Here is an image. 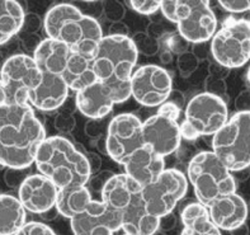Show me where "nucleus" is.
Here are the masks:
<instances>
[{
  "label": "nucleus",
  "mask_w": 250,
  "mask_h": 235,
  "mask_svg": "<svg viewBox=\"0 0 250 235\" xmlns=\"http://www.w3.org/2000/svg\"><path fill=\"white\" fill-rule=\"evenodd\" d=\"M46 139L41 121L29 103L0 107V165L27 169L35 163L36 154Z\"/></svg>",
  "instance_id": "nucleus-1"
},
{
  "label": "nucleus",
  "mask_w": 250,
  "mask_h": 235,
  "mask_svg": "<svg viewBox=\"0 0 250 235\" xmlns=\"http://www.w3.org/2000/svg\"><path fill=\"white\" fill-rule=\"evenodd\" d=\"M139 51L130 36L108 35L102 38L93 56L97 79L109 88L114 103L131 97V76L137 64Z\"/></svg>",
  "instance_id": "nucleus-2"
},
{
  "label": "nucleus",
  "mask_w": 250,
  "mask_h": 235,
  "mask_svg": "<svg viewBox=\"0 0 250 235\" xmlns=\"http://www.w3.org/2000/svg\"><path fill=\"white\" fill-rule=\"evenodd\" d=\"M43 27L47 38L62 42L73 52L92 59L104 37L97 19L69 3H59L50 8L44 16Z\"/></svg>",
  "instance_id": "nucleus-3"
},
{
  "label": "nucleus",
  "mask_w": 250,
  "mask_h": 235,
  "mask_svg": "<svg viewBox=\"0 0 250 235\" xmlns=\"http://www.w3.org/2000/svg\"><path fill=\"white\" fill-rule=\"evenodd\" d=\"M35 164L59 190L86 186L92 177L85 154L63 136L46 137L38 148Z\"/></svg>",
  "instance_id": "nucleus-4"
},
{
  "label": "nucleus",
  "mask_w": 250,
  "mask_h": 235,
  "mask_svg": "<svg viewBox=\"0 0 250 235\" xmlns=\"http://www.w3.org/2000/svg\"><path fill=\"white\" fill-rule=\"evenodd\" d=\"M188 179L198 202L208 207L216 200L236 192V182L213 151H202L188 164Z\"/></svg>",
  "instance_id": "nucleus-5"
},
{
  "label": "nucleus",
  "mask_w": 250,
  "mask_h": 235,
  "mask_svg": "<svg viewBox=\"0 0 250 235\" xmlns=\"http://www.w3.org/2000/svg\"><path fill=\"white\" fill-rule=\"evenodd\" d=\"M162 13L189 43H206L216 33L217 18L209 0H163Z\"/></svg>",
  "instance_id": "nucleus-6"
},
{
  "label": "nucleus",
  "mask_w": 250,
  "mask_h": 235,
  "mask_svg": "<svg viewBox=\"0 0 250 235\" xmlns=\"http://www.w3.org/2000/svg\"><path fill=\"white\" fill-rule=\"evenodd\" d=\"M212 151L230 171L250 167V111L235 113L213 135Z\"/></svg>",
  "instance_id": "nucleus-7"
},
{
  "label": "nucleus",
  "mask_w": 250,
  "mask_h": 235,
  "mask_svg": "<svg viewBox=\"0 0 250 235\" xmlns=\"http://www.w3.org/2000/svg\"><path fill=\"white\" fill-rule=\"evenodd\" d=\"M229 121L226 102L211 93H200L188 102L181 124L182 139L196 140L215 135Z\"/></svg>",
  "instance_id": "nucleus-8"
},
{
  "label": "nucleus",
  "mask_w": 250,
  "mask_h": 235,
  "mask_svg": "<svg viewBox=\"0 0 250 235\" xmlns=\"http://www.w3.org/2000/svg\"><path fill=\"white\" fill-rule=\"evenodd\" d=\"M213 59L225 69H236L250 60V21L226 19L211 38Z\"/></svg>",
  "instance_id": "nucleus-9"
},
{
  "label": "nucleus",
  "mask_w": 250,
  "mask_h": 235,
  "mask_svg": "<svg viewBox=\"0 0 250 235\" xmlns=\"http://www.w3.org/2000/svg\"><path fill=\"white\" fill-rule=\"evenodd\" d=\"M8 105L29 103V94L42 82V73L33 56L16 54L8 57L0 69Z\"/></svg>",
  "instance_id": "nucleus-10"
},
{
  "label": "nucleus",
  "mask_w": 250,
  "mask_h": 235,
  "mask_svg": "<svg viewBox=\"0 0 250 235\" xmlns=\"http://www.w3.org/2000/svg\"><path fill=\"white\" fill-rule=\"evenodd\" d=\"M143 146V122L137 116L121 113L112 118L105 135V152L112 160L124 165L131 154Z\"/></svg>",
  "instance_id": "nucleus-11"
},
{
  "label": "nucleus",
  "mask_w": 250,
  "mask_h": 235,
  "mask_svg": "<svg viewBox=\"0 0 250 235\" xmlns=\"http://www.w3.org/2000/svg\"><path fill=\"white\" fill-rule=\"evenodd\" d=\"M188 181L178 169H165L155 182L143 187L147 210L156 217L173 213L177 203L186 196Z\"/></svg>",
  "instance_id": "nucleus-12"
},
{
  "label": "nucleus",
  "mask_w": 250,
  "mask_h": 235,
  "mask_svg": "<svg viewBox=\"0 0 250 235\" xmlns=\"http://www.w3.org/2000/svg\"><path fill=\"white\" fill-rule=\"evenodd\" d=\"M173 90V79L164 67L147 64L140 66L131 76V95L141 106L159 107Z\"/></svg>",
  "instance_id": "nucleus-13"
},
{
  "label": "nucleus",
  "mask_w": 250,
  "mask_h": 235,
  "mask_svg": "<svg viewBox=\"0 0 250 235\" xmlns=\"http://www.w3.org/2000/svg\"><path fill=\"white\" fill-rule=\"evenodd\" d=\"M70 226L74 235H113L122 229V219L103 201L92 200L84 211L70 219Z\"/></svg>",
  "instance_id": "nucleus-14"
},
{
  "label": "nucleus",
  "mask_w": 250,
  "mask_h": 235,
  "mask_svg": "<svg viewBox=\"0 0 250 235\" xmlns=\"http://www.w3.org/2000/svg\"><path fill=\"white\" fill-rule=\"evenodd\" d=\"M143 139L144 145L165 158L181 146V125L156 113L143 122Z\"/></svg>",
  "instance_id": "nucleus-15"
},
{
  "label": "nucleus",
  "mask_w": 250,
  "mask_h": 235,
  "mask_svg": "<svg viewBox=\"0 0 250 235\" xmlns=\"http://www.w3.org/2000/svg\"><path fill=\"white\" fill-rule=\"evenodd\" d=\"M59 188L43 174H32L19 186L18 198L23 207L32 214H46L56 206Z\"/></svg>",
  "instance_id": "nucleus-16"
},
{
  "label": "nucleus",
  "mask_w": 250,
  "mask_h": 235,
  "mask_svg": "<svg viewBox=\"0 0 250 235\" xmlns=\"http://www.w3.org/2000/svg\"><path fill=\"white\" fill-rule=\"evenodd\" d=\"M207 209L211 221L220 230L234 232L247 221L248 205L244 198L236 192L216 200Z\"/></svg>",
  "instance_id": "nucleus-17"
},
{
  "label": "nucleus",
  "mask_w": 250,
  "mask_h": 235,
  "mask_svg": "<svg viewBox=\"0 0 250 235\" xmlns=\"http://www.w3.org/2000/svg\"><path fill=\"white\" fill-rule=\"evenodd\" d=\"M75 105L83 116L90 120H101L111 113L116 103L109 88L97 80L92 85L76 92Z\"/></svg>",
  "instance_id": "nucleus-18"
},
{
  "label": "nucleus",
  "mask_w": 250,
  "mask_h": 235,
  "mask_svg": "<svg viewBox=\"0 0 250 235\" xmlns=\"http://www.w3.org/2000/svg\"><path fill=\"white\" fill-rule=\"evenodd\" d=\"M124 165L126 174L133 178L143 187L155 182L165 171L164 158L158 155L147 146H143L133 151Z\"/></svg>",
  "instance_id": "nucleus-19"
},
{
  "label": "nucleus",
  "mask_w": 250,
  "mask_h": 235,
  "mask_svg": "<svg viewBox=\"0 0 250 235\" xmlns=\"http://www.w3.org/2000/svg\"><path fill=\"white\" fill-rule=\"evenodd\" d=\"M69 90L62 76L42 73L41 84L29 94V105L40 111H55L65 103Z\"/></svg>",
  "instance_id": "nucleus-20"
},
{
  "label": "nucleus",
  "mask_w": 250,
  "mask_h": 235,
  "mask_svg": "<svg viewBox=\"0 0 250 235\" xmlns=\"http://www.w3.org/2000/svg\"><path fill=\"white\" fill-rule=\"evenodd\" d=\"M143 192V186L126 173L114 174L102 190V201L112 210L122 213L131 201Z\"/></svg>",
  "instance_id": "nucleus-21"
},
{
  "label": "nucleus",
  "mask_w": 250,
  "mask_h": 235,
  "mask_svg": "<svg viewBox=\"0 0 250 235\" xmlns=\"http://www.w3.org/2000/svg\"><path fill=\"white\" fill-rule=\"evenodd\" d=\"M71 54L73 51L65 43L52 38H46L42 40L33 52V59L41 73L63 76Z\"/></svg>",
  "instance_id": "nucleus-22"
},
{
  "label": "nucleus",
  "mask_w": 250,
  "mask_h": 235,
  "mask_svg": "<svg viewBox=\"0 0 250 235\" xmlns=\"http://www.w3.org/2000/svg\"><path fill=\"white\" fill-rule=\"evenodd\" d=\"M181 235H221V230L211 221L208 209L200 202L189 203L182 210Z\"/></svg>",
  "instance_id": "nucleus-23"
},
{
  "label": "nucleus",
  "mask_w": 250,
  "mask_h": 235,
  "mask_svg": "<svg viewBox=\"0 0 250 235\" xmlns=\"http://www.w3.org/2000/svg\"><path fill=\"white\" fill-rule=\"evenodd\" d=\"M62 78L69 89L75 92L92 85L93 83L98 80L93 69L92 57L73 52Z\"/></svg>",
  "instance_id": "nucleus-24"
},
{
  "label": "nucleus",
  "mask_w": 250,
  "mask_h": 235,
  "mask_svg": "<svg viewBox=\"0 0 250 235\" xmlns=\"http://www.w3.org/2000/svg\"><path fill=\"white\" fill-rule=\"evenodd\" d=\"M27 224V210L18 197L0 194V235H16Z\"/></svg>",
  "instance_id": "nucleus-25"
},
{
  "label": "nucleus",
  "mask_w": 250,
  "mask_h": 235,
  "mask_svg": "<svg viewBox=\"0 0 250 235\" xmlns=\"http://www.w3.org/2000/svg\"><path fill=\"white\" fill-rule=\"evenodd\" d=\"M24 17V8L18 0H0V46L21 32Z\"/></svg>",
  "instance_id": "nucleus-26"
},
{
  "label": "nucleus",
  "mask_w": 250,
  "mask_h": 235,
  "mask_svg": "<svg viewBox=\"0 0 250 235\" xmlns=\"http://www.w3.org/2000/svg\"><path fill=\"white\" fill-rule=\"evenodd\" d=\"M92 200L90 191L85 186L59 190L55 209L63 217L71 219L75 215L84 211L89 203L92 202Z\"/></svg>",
  "instance_id": "nucleus-27"
},
{
  "label": "nucleus",
  "mask_w": 250,
  "mask_h": 235,
  "mask_svg": "<svg viewBox=\"0 0 250 235\" xmlns=\"http://www.w3.org/2000/svg\"><path fill=\"white\" fill-rule=\"evenodd\" d=\"M131 38H132L137 51L141 52L143 55H146V56H154L160 50V42H159V40L151 37L149 33L137 32Z\"/></svg>",
  "instance_id": "nucleus-28"
},
{
  "label": "nucleus",
  "mask_w": 250,
  "mask_h": 235,
  "mask_svg": "<svg viewBox=\"0 0 250 235\" xmlns=\"http://www.w3.org/2000/svg\"><path fill=\"white\" fill-rule=\"evenodd\" d=\"M102 8H103L105 18L112 23L122 22V19L125 18V14H126L125 6L122 5L120 0H103Z\"/></svg>",
  "instance_id": "nucleus-29"
},
{
  "label": "nucleus",
  "mask_w": 250,
  "mask_h": 235,
  "mask_svg": "<svg viewBox=\"0 0 250 235\" xmlns=\"http://www.w3.org/2000/svg\"><path fill=\"white\" fill-rule=\"evenodd\" d=\"M162 1L163 0H128V5L139 14L151 16L162 9Z\"/></svg>",
  "instance_id": "nucleus-30"
},
{
  "label": "nucleus",
  "mask_w": 250,
  "mask_h": 235,
  "mask_svg": "<svg viewBox=\"0 0 250 235\" xmlns=\"http://www.w3.org/2000/svg\"><path fill=\"white\" fill-rule=\"evenodd\" d=\"M198 57L193 54V52H184V54L178 56V67L179 71L183 76H189L194 73L198 67Z\"/></svg>",
  "instance_id": "nucleus-31"
},
{
  "label": "nucleus",
  "mask_w": 250,
  "mask_h": 235,
  "mask_svg": "<svg viewBox=\"0 0 250 235\" xmlns=\"http://www.w3.org/2000/svg\"><path fill=\"white\" fill-rule=\"evenodd\" d=\"M165 37H167V42H165L167 43V50L170 51L171 54L182 55L184 52H187L189 42L186 38L182 37L179 33H175V35L167 33Z\"/></svg>",
  "instance_id": "nucleus-32"
},
{
  "label": "nucleus",
  "mask_w": 250,
  "mask_h": 235,
  "mask_svg": "<svg viewBox=\"0 0 250 235\" xmlns=\"http://www.w3.org/2000/svg\"><path fill=\"white\" fill-rule=\"evenodd\" d=\"M16 235H56V233L43 222L31 221L27 222Z\"/></svg>",
  "instance_id": "nucleus-33"
},
{
  "label": "nucleus",
  "mask_w": 250,
  "mask_h": 235,
  "mask_svg": "<svg viewBox=\"0 0 250 235\" xmlns=\"http://www.w3.org/2000/svg\"><path fill=\"white\" fill-rule=\"evenodd\" d=\"M220 5L230 13L250 12V0H217Z\"/></svg>",
  "instance_id": "nucleus-34"
},
{
  "label": "nucleus",
  "mask_w": 250,
  "mask_h": 235,
  "mask_svg": "<svg viewBox=\"0 0 250 235\" xmlns=\"http://www.w3.org/2000/svg\"><path fill=\"white\" fill-rule=\"evenodd\" d=\"M181 113H182V108L170 101H165L163 105L159 106L158 114L164 116V117L167 118H170V120L178 121L179 120V117H181Z\"/></svg>",
  "instance_id": "nucleus-35"
},
{
  "label": "nucleus",
  "mask_w": 250,
  "mask_h": 235,
  "mask_svg": "<svg viewBox=\"0 0 250 235\" xmlns=\"http://www.w3.org/2000/svg\"><path fill=\"white\" fill-rule=\"evenodd\" d=\"M41 27V18L35 14V13H29L25 14L24 22H23V27L21 31H24L27 35H35L36 32Z\"/></svg>",
  "instance_id": "nucleus-36"
},
{
  "label": "nucleus",
  "mask_w": 250,
  "mask_h": 235,
  "mask_svg": "<svg viewBox=\"0 0 250 235\" xmlns=\"http://www.w3.org/2000/svg\"><path fill=\"white\" fill-rule=\"evenodd\" d=\"M113 175L114 174L112 173V171H102L101 173H97L94 177H90L88 183L92 184L93 190L102 192V190H103V187H104V184L107 183V182L111 179V177H113Z\"/></svg>",
  "instance_id": "nucleus-37"
},
{
  "label": "nucleus",
  "mask_w": 250,
  "mask_h": 235,
  "mask_svg": "<svg viewBox=\"0 0 250 235\" xmlns=\"http://www.w3.org/2000/svg\"><path fill=\"white\" fill-rule=\"evenodd\" d=\"M55 126L57 130L62 131V132H70L75 126V120L70 114H59L55 121Z\"/></svg>",
  "instance_id": "nucleus-38"
},
{
  "label": "nucleus",
  "mask_w": 250,
  "mask_h": 235,
  "mask_svg": "<svg viewBox=\"0 0 250 235\" xmlns=\"http://www.w3.org/2000/svg\"><path fill=\"white\" fill-rule=\"evenodd\" d=\"M207 93H211V94H215L222 98V94L226 93V85L224 80L221 78H212L209 83H207Z\"/></svg>",
  "instance_id": "nucleus-39"
},
{
  "label": "nucleus",
  "mask_w": 250,
  "mask_h": 235,
  "mask_svg": "<svg viewBox=\"0 0 250 235\" xmlns=\"http://www.w3.org/2000/svg\"><path fill=\"white\" fill-rule=\"evenodd\" d=\"M177 226V217L173 213L167 214V215L162 216L160 217V221H159V230L162 232H169L171 229H174Z\"/></svg>",
  "instance_id": "nucleus-40"
},
{
  "label": "nucleus",
  "mask_w": 250,
  "mask_h": 235,
  "mask_svg": "<svg viewBox=\"0 0 250 235\" xmlns=\"http://www.w3.org/2000/svg\"><path fill=\"white\" fill-rule=\"evenodd\" d=\"M21 171H23V169L8 168V171H6L5 177H4L6 184H9L10 187H16V186L19 187L22 184V182L24 181V179H21V175H19Z\"/></svg>",
  "instance_id": "nucleus-41"
},
{
  "label": "nucleus",
  "mask_w": 250,
  "mask_h": 235,
  "mask_svg": "<svg viewBox=\"0 0 250 235\" xmlns=\"http://www.w3.org/2000/svg\"><path fill=\"white\" fill-rule=\"evenodd\" d=\"M235 105L238 107L239 112L243 111H250V92H243L240 93Z\"/></svg>",
  "instance_id": "nucleus-42"
},
{
  "label": "nucleus",
  "mask_w": 250,
  "mask_h": 235,
  "mask_svg": "<svg viewBox=\"0 0 250 235\" xmlns=\"http://www.w3.org/2000/svg\"><path fill=\"white\" fill-rule=\"evenodd\" d=\"M128 33H130V29L124 22L112 23L109 27V35L112 36H128Z\"/></svg>",
  "instance_id": "nucleus-43"
},
{
  "label": "nucleus",
  "mask_w": 250,
  "mask_h": 235,
  "mask_svg": "<svg viewBox=\"0 0 250 235\" xmlns=\"http://www.w3.org/2000/svg\"><path fill=\"white\" fill-rule=\"evenodd\" d=\"M86 159H88L89 167H90V171H92V174L97 173V171L101 169L102 165V159L98 154H95V152H88L85 154Z\"/></svg>",
  "instance_id": "nucleus-44"
},
{
  "label": "nucleus",
  "mask_w": 250,
  "mask_h": 235,
  "mask_svg": "<svg viewBox=\"0 0 250 235\" xmlns=\"http://www.w3.org/2000/svg\"><path fill=\"white\" fill-rule=\"evenodd\" d=\"M40 43H41V41L36 35H27V37L23 40V46H24V48H27V51L35 52Z\"/></svg>",
  "instance_id": "nucleus-45"
},
{
  "label": "nucleus",
  "mask_w": 250,
  "mask_h": 235,
  "mask_svg": "<svg viewBox=\"0 0 250 235\" xmlns=\"http://www.w3.org/2000/svg\"><path fill=\"white\" fill-rule=\"evenodd\" d=\"M151 37L156 38V40H159L160 37H164L167 33L164 32V29H163V27L160 24H158V23H154V24H151L149 27V32H147Z\"/></svg>",
  "instance_id": "nucleus-46"
},
{
  "label": "nucleus",
  "mask_w": 250,
  "mask_h": 235,
  "mask_svg": "<svg viewBox=\"0 0 250 235\" xmlns=\"http://www.w3.org/2000/svg\"><path fill=\"white\" fill-rule=\"evenodd\" d=\"M168 101L173 102V103H175V105L179 106V107L182 108V106H183V102H184L183 94H182L181 92H178V90H171Z\"/></svg>",
  "instance_id": "nucleus-47"
},
{
  "label": "nucleus",
  "mask_w": 250,
  "mask_h": 235,
  "mask_svg": "<svg viewBox=\"0 0 250 235\" xmlns=\"http://www.w3.org/2000/svg\"><path fill=\"white\" fill-rule=\"evenodd\" d=\"M1 106H8V97H6V92L3 85V82L0 79V107Z\"/></svg>",
  "instance_id": "nucleus-48"
},
{
  "label": "nucleus",
  "mask_w": 250,
  "mask_h": 235,
  "mask_svg": "<svg viewBox=\"0 0 250 235\" xmlns=\"http://www.w3.org/2000/svg\"><path fill=\"white\" fill-rule=\"evenodd\" d=\"M160 60L164 64L171 63V60H173V54L169 50H164L162 52V55H160Z\"/></svg>",
  "instance_id": "nucleus-49"
},
{
  "label": "nucleus",
  "mask_w": 250,
  "mask_h": 235,
  "mask_svg": "<svg viewBox=\"0 0 250 235\" xmlns=\"http://www.w3.org/2000/svg\"><path fill=\"white\" fill-rule=\"evenodd\" d=\"M152 235H167V234H165L164 232H162V230H158V232H155Z\"/></svg>",
  "instance_id": "nucleus-50"
},
{
  "label": "nucleus",
  "mask_w": 250,
  "mask_h": 235,
  "mask_svg": "<svg viewBox=\"0 0 250 235\" xmlns=\"http://www.w3.org/2000/svg\"><path fill=\"white\" fill-rule=\"evenodd\" d=\"M247 76H248V80H249V83H250V66H249V69H248Z\"/></svg>",
  "instance_id": "nucleus-51"
},
{
  "label": "nucleus",
  "mask_w": 250,
  "mask_h": 235,
  "mask_svg": "<svg viewBox=\"0 0 250 235\" xmlns=\"http://www.w3.org/2000/svg\"><path fill=\"white\" fill-rule=\"evenodd\" d=\"M82 1H86V3H93V1H98V0H82Z\"/></svg>",
  "instance_id": "nucleus-52"
},
{
  "label": "nucleus",
  "mask_w": 250,
  "mask_h": 235,
  "mask_svg": "<svg viewBox=\"0 0 250 235\" xmlns=\"http://www.w3.org/2000/svg\"><path fill=\"white\" fill-rule=\"evenodd\" d=\"M124 235H135V234H128V233H125Z\"/></svg>",
  "instance_id": "nucleus-53"
},
{
  "label": "nucleus",
  "mask_w": 250,
  "mask_h": 235,
  "mask_svg": "<svg viewBox=\"0 0 250 235\" xmlns=\"http://www.w3.org/2000/svg\"><path fill=\"white\" fill-rule=\"evenodd\" d=\"M249 205H250V203H249Z\"/></svg>",
  "instance_id": "nucleus-54"
}]
</instances>
